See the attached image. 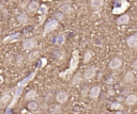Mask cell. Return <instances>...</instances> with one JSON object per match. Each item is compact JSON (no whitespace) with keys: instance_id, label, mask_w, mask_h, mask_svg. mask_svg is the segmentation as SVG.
<instances>
[{"instance_id":"cell-9","label":"cell","mask_w":137,"mask_h":114,"mask_svg":"<svg viewBox=\"0 0 137 114\" xmlns=\"http://www.w3.org/2000/svg\"><path fill=\"white\" fill-rule=\"evenodd\" d=\"M81 81H82V75L81 73H77V74H73V76L71 77V84L73 86H77L81 83Z\"/></svg>"},{"instance_id":"cell-24","label":"cell","mask_w":137,"mask_h":114,"mask_svg":"<svg viewBox=\"0 0 137 114\" xmlns=\"http://www.w3.org/2000/svg\"><path fill=\"white\" fill-rule=\"evenodd\" d=\"M64 42H65V35H64L63 33H61V34H58V35H57V36L54 39V43H55L56 45H58V46L62 45Z\"/></svg>"},{"instance_id":"cell-34","label":"cell","mask_w":137,"mask_h":114,"mask_svg":"<svg viewBox=\"0 0 137 114\" xmlns=\"http://www.w3.org/2000/svg\"><path fill=\"white\" fill-rule=\"evenodd\" d=\"M108 94H111V95H114V91H112V90H109V91H108Z\"/></svg>"},{"instance_id":"cell-7","label":"cell","mask_w":137,"mask_h":114,"mask_svg":"<svg viewBox=\"0 0 137 114\" xmlns=\"http://www.w3.org/2000/svg\"><path fill=\"white\" fill-rule=\"evenodd\" d=\"M122 66V60L120 58H112L109 61V68L112 70H118Z\"/></svg>"},{"instance_id":"cell-3","label":"cell","mask_w":137,"mask_h":114,"mask_svg":"<svg viewBox=\"0 0 137 114\" xmlns=\"http://www.w3.org/2000/svg\"><path fill=\"white\" fill-rule=\"evenodd\" d=\"M116 2L120 3L119 6H115L114 9L111 10V13L114 15H120L124 14V12L130 8V2L128 0H116Z\"/></svg>"},{"instance_id":"cell-16","label":"cell","mask_w":137,"mask_h":114,"mask_svg":"<svg viewBox=\"0 0 137 114\" xmlns=\"http://www.w3.org/2000/svg\"><path fill=\"white\" fill-rule=\"evenodd\" d=\"M38 97V92L36 90H30L26 93L25 95V99L28 100V101H33Z\"/></svg>"},{"instance_id":"cell-25","label":"cell","mask_w":137,"mask_h":114,"mask_svg":"<svg viewBox=\"0 0 137 114\" xmlns=\"http://www.w3.org/2000/svg\"><path fill=\"white\" fill-rule=\"evenodd\" d=\"M110 109L111 110H116V111H121L123 109V106L120 104V102H118V101H115V102H111Z\"/></svg>"},{"instance_id":"cell-36","label":"cell","mask_w":137,"mask_h":114,"mask_svg":"<svg viewBox=\"0 0 137 114\" xmlns=\"http://www.w3.org/2000/svg\"><path fill=\"white\" fill-rule=\"evenodd\" d=\"M1 9H2V7H1V6H0V11H1Z\"/></svg>"},{"instance_id":"cell-26","label":"cell","mask_w":137,"mask_h":114,"mask_svg":"<svg viewBox=\"0 0 137 114\" xmlns=\"http://www.w3.org/2000/svg\"><path fill=\"white\" fill-rule=\"evenodd\" d=\"M92 57H93L92 51H91V50H88L87 52L85 53V57H84V63H88V62H90L91 59H92Z\"/></svg>"},{"instance_id":"cell-14","label":"cell","mask_w":137,"mask_h":114,"mask_svg":"<svg viewBox=\"0 0 137 114\" xmlns=\"http://www.w3.org/2000/svg\"><path fill=\"white\" fill-rule=\"evenodd\" d=\"M19 36H21V33L19 32H17V33H13V34H11V35H8L7 37H4L3 39V44H8V43H13V42H15V41H17L19 39Z\"/></svg>"},{"instance_id":"cell-4","label":"cell","mask_w":137,"mask_h":114,"mask_svg":"<svg viewBox=\"0 0 137 114\" xmlns=\"http://www.w3.org/2000/svg\"><path fill=\"white\" fill-rule=\"evenodd\" d=\"M58 27H59V21H57L56 19L49 20V21L46 23V25L44 26V30H43V32H42V35H43V36H46L48 33L55 31Z\"/></svg>"},{"instance_id":"cell-21","label":"cell","mask_w":137,"mask_h":114,"mask_svg":"<svg viewBox=\"0 0 137 114\" xmlns=\"http://www.w3.org/2000/svg\"><path fill=\"white\" fill-rule=\"evenodd\" d=\"M41 16H40V18H39V25H42L43 24V21L45 20V18H46V15H47V7L45 6V4H43L41 8Z\"/></svg>"},{"instance_id":"cell-23","label":"cell","mask_w":137,"mask_h":114,"mask_svg":"<svg viewBox=\"0 0 137 114\" xmlns=\"http://www.w3.org/2000/svg\"><path fill=\"white\" fill-rule=\"evenodd\" d=\"M39 57H40V52L38 50H34V51H32V52H30L28 55V61L29 62H34V61H37L39 59Z\"/></svg>"},{"instance_id":"cell-35","label":"cell","mask_w":137,"mask_h":114,"mask_svg":"<svg viewBox=\"0 0 137 114\" xmlns=\"http://www.w3.org/2000/svg\"><path fill=\"white\" fill-rule=\"evenodd\" d=\"M115 114H123V113H122V112H121V111H117V112H116V113H115Z\"/></svg>"},{"instance_id":"cell-29","label":"cell","mask_w":137,"mask_h":114,"mask_svg":"<svg viewBox=\"0 0 137 114\" xmlns=\"http://www.w3.org/2000/svg\"><path fill=\"white\" fill-rule=\"evenodd\" d=\"M63 18H64V15H63L62 13L58 12V13L55 14V19H56L57 21H61V20H63Z\"/></svg>"},{"instance_id":"cell-11","label":"cell","mask_w":137,"mask_h":114,"mask_svg":"<svg viewBox=\"0 0 137 114\" xmlns=\"http://www.w3.org/2000/svg\"><path fill=\"white\" fill-rule=\"evenodd\" d=\"M11 97H12V92L11 91L4 92L1 95V97H0V104H1V106H7L11 100Z\"/></svg>"},{"instance_id":"cell-6","label":"cell","mask_w":137,"mask_h":114,"mask_svg":"<svg viewBox=\"0 0 137 114\" xmlns=\"http://www.w3.org/2000/svg\"><path fill=\"white\" fill-rule=\"evenodd\" d=\"M95 75H96V67L95 66H89L87 69L85 70L82 79H85V80H91L92 78H94Z\"/></svg>"},{"instance_id":"cell-5","label":"cell","mask_w":137,"mask_h":114,"mask_svg":"<svg viewBox=\"0 0 137 114\" xmlns=\"http://www.w3.org/2000/svg\"><path fill=\"white\" fill-rule=\"evenodd\" d=\"M37 45H38L37 40H34V39H27L23 42V48L27 51L34 49L37 47Z\"/></svg>"},{"instance_id":"cell-22","label":"cell","mask_w":137,"mask_h":114,"mask_svg":"<svg viewBox=\"0 0 137 114\" xmlns=\"http://www.w3.org/2000/svg\"><path fill=\"white\" fill-rule=\"evenodd\" d=\"M135 81V76H134V73L133 72H128L125 75H124V82L125 83H133Z\"/></svg>"},{"instance_id":"cell-8","label":"cell","mask_w":137,"mask_h":114,"mask_svg":"<svg viewBox=\"0 0 137 114\" xmlns=\"http://www.w3.org/2000/svg\"><path fill=\"white\" fill-rule=\"evenodd\" d=\"M100 94H101V86H100V85H95V86H93V88H91V89L89 90L88 96L90 97L91 99L96 100L99 97H100Z\"/></svg>"},{"instance_id":"cell-13","label":"cell","mask_w":137,"mask_h":114,"mask_svg":"<svg viewBox=\"0 0 137 114\" xmlns=\"http://www.w3.org/2000/svg\"><path fill=\"white\" fill-rule=\"evenodd\" d=\"M126 44L130 48L135 49V48L137 47V34H132L131 36H129L128 40H126Z\"/></svg>"},{"instance_id":"cell-33","label":"cell","mask_w":137,"mask_h":114,"mask_svg":"<svg viewBox=\"0 0 137 114\" xmlns=\"http://www.w3.org/2000/svg\"><path fill=\"white\" fill-rule=\"evenodd\" d=\"M136 67H137V61H134V63H133V68L136 69Z\"/></svg>"},{"instance_id":"cell-2","label":"cell","mask_w":137,"mask_h":114,"mask_svg":"<svg viewBox=\"0 0 137 114\" xmlns=\"http://www.w3.org/2000/svg\"><path fill=\"white\" fill-rule=\"evenodd\" d=\"M79 51L77 49L73 50L72 52V58H71V61H70V66L68 68L62 73H59V78H61L62 80L66 81L68 79H71V77L73 76V74L75 73V70L77 69L78 65H79Z\"/></svg>"},{"instance_id":"cell-15","label":"cell","mask_w":137,"mask_h":114,"mask_svg":"<svg viewBox=\"0 0 137 114\" xmlns=\"http://www.w3.org/2000/svg\"><path fill=\"white\" fill-rule=\"evenodd\" d=\"M59 12L62 13L63 15H64V14H65V15H68V14H71V13L73 12V9H72V7L68 4V3H63V4H61L60 8H59Z\"/></svg>"},{"instance_id":"cell-17","label":"cell","mask_w":137,"mask_h":114,"mask_svg":"<svg viewBox=\"0 0 137 114\" xmlns=\"http://www.w3.org/2000/svg\"><path fill=\"white\" fill-rule=\"evenodd\" d=\"M137 102V96L135 94H130L126 96V98H125V104L130 107L132 106H135Z\"/></svg>"},{"instance_id":"cell-31","label":"cell","mask_w":137,"mask_h":114,"mask_svg":"<svg viewBox=\"0 0 137 114\" xmlns=\"http://www.w3.org/2000/svg\"><path fill=\"white\" fill-rule=\"evenodd\" d=\"M115 81H116V79H115V76H110V77H108V79L106 80V83L110 85V84L115 83Z\"/></svg>"},{"instance_id":"cell-12","label":"cell","mask_w":137,"mask_h":114,"mask_svg":"<svg viewBox=\"0 0 137 114\" xmlns=\"http://www.w3.org/2000/svg\"><path fill=\"white\" fill-rule=\"evenodd\" d=\"M90 4H91V8L96 11V12H100L104 6V0H90Z\"/></svg>"},{"instance_id":"cell-1","label":"cell","mask_w":137,"mask_h":114,"mask_svg":"<svg viewBox=\"0 0 137 114\" xmlns=\"http://www.w3.org/2000/svg\"><path fill=\"white\" fill-rule=\"evenodd\" d=\"M36 75H37V72H34V73H31L29 76H27L23 81H21V82L17 84V86H16V91H15V93L12 95L13 96V99L11 100V102H10V105L8 106V108H7V114L14 108V106H15V104H16V101L19 99V97H21V95H22V93H23V90H24V88L30 82V81L36 77Z\"/></svg>"},{"instance_id":"cell-20","label":"cell","mask_w":137,"mask_h":114,"mask_svg":"<svg viewBox=\"0 0 137 114\" xmlns=\"http://www.w3.org/2000/svg\"><path fill=\"white\" fill-rule=\"evenodd\" d=\"M39 8H40V4L38 1H31L29 4H28V11L31 12V13H37L39 11Z\"/></svg>"},{"instance_id":"cell-32","label":"cell","mask_w":137,"mask_h":114,"mask_svg":"<svg viewBox=\"0 0 137 114\" xmlns=\"http://www.w3.org/2000/svg\"><path fill=\"white\" fill-rule=\"evenodd\" d=\"M23 60H24V57L23 56H18L16 58V64L18 65V66H19V65H22L23 64Z\"/></svg>"},{"instance_id":"cell-37","label":"cell","mask_w":137,"mask_h":114,"mask_svg":"<svg viewBox=\"0 0 137 114\" xmlns=\"http://www.w3.org/2000/svg\"><path fill=\"white\" fill-rule=\"evenodd\" d=\"M108 114H111V113H108Z\"/></svg>"},{"instance_id":"cell-19","label":"cell","mask_w":137,"mask_h":114,"mask_svg":"<svg viewBox=\"0 0 137 114\" xmlns=\"http://www.w3.org/2000/svg\"><path fill=\"white\" fill-rule=\"evenodd\" d=\"M130 15L129 14H122L120 15V17L117 19V24L118 25H126L130 23Z\"/></svg>"},{"instance_id":"cell-30","label":"cell","mask_w":137,"mask_h":114,"mask_svg":"<svg viewBox=\"0 0 137 114\" xmlns=\"http://www.w3.org/2000/svg\"><path fill=\"white\" fill-rule=\"evenodd\" d=\"M88 94H89V89H88V86H85L81 91V96L86 97V96H88Z\"/></svg>"},{"instance_id":"cell-10","label":"cell","mask_w":137,"mask_h":114,"mask_svg":"<svg viewBox=\"0 0 137 114\" xmlns=\"http://www.w3.org/2000/svg\"><path fill=\"white\" fill-rule=\"evenodd\" d=\"M67 99H68V95H67L66 92L60 91V92L57 93V95H56V100H57L59 104H65V102L67 101Z\"/></svg>"},{"instance_id":"cell-27","label":"cell","mask_w":137,"mask_h":114,"mask_svg":"<svg viewBox=\"0 0 137 114\" xmlns=\"http://www.w3.org/2000/svg\"><path fill=\"white\" fill-rule=\"evenodd\" d=\"M27 107H28V109H29L30 111H34V110H37V109L39 108V104H38L37 101L33 100V101H30Z\"/></svg>"},{"instance_id":"cell-28","label":"cell","mask_w":137,"mask_h":114,"mask_svg":"<svg viewBox=\"0 0 137 114\" xmlns=\"http://www.w3.org/2000/svg\"><path fill=\"white\" fill-rule=\"evenodd\" d=\"M50 112L53 114H58L59 112H61V107L60 105H57V106H53L50 108Z\"/></svg>"},{"instance_id":"cell-18","label":"cell","mask_w":137,"mask_h":114,"mask_svg":"<svg viewBox=\"0 0 137 114\" xmlns=\"http://www.w3.org/2000/svg\"><path fill=\"white\" fill-rule=\"evenodd\" d=\"M17 21H18L21 25H26V24H28V21H29V16H28V14H27L26 12L21 13L18 16H17Z\"/></svg>"}]
</instances>
